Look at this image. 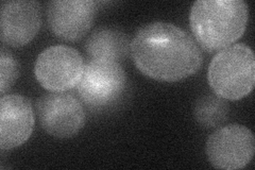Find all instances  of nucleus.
<instances>
[{
	"instance_id": "6",
	"label": "nucleus",
	"mask_w": 255,
	"mask_h": 170,
	"mask_svg": "<svg viewBox=\"0 0 255 170\" xmlns=\"http://www.w3.org/2000/svg\"><path fill=\"white\" fill-rule=\"evenodd\" d=\"M39 125L57 139H69L82 130L85 111L75 96L65 92H50L36 101Z\"/></svg>"
},
{
	"instance_id": "13",
	"label": "nucleus",
	"mask_w": 255,
	"mask_h": 170,
	"mask_svg": "<svg viewBox=\"0 0 255 170\" xmlns=\"http://www.w3.org/2000/svg\"><path fill=\"white\" fill-rule=\"evenodd\" d=\"M19 75V64L15 56L1 48L0 52V92L4 96L17 80Z\"/></svg>"
},
{
	"instance_id": "1",
	"label": "nucleus",
	"mask_w": 255,
	"mask_h": 170,
	"mask_svg": "<svg viewBox=\"0 0 255 170\" xmlns=\"http://www.w3.org/2000/svg\"><path fill=\"white\" fill-rule=\"evenodd\" d=\"M135 66L145 76L163 82H178L196 74L202 53L186 31L168 22L141 27L131 42Z\"/></svg>"
},
{
	"instance_id": "11",
	"label": "nucleus",
	"mask_w": 255,
	"mask_h": 170,
	"mask_svg": "<svg viewBox=\"0 0 255 170\" xmlns=\"http://www.w3.org/2000/svg\"><path fill=\"white\" fill-rule=\"evenodd\" d=\"M84 49L91 60L121 63L131 52L128 35L114 27H101L92 32L86 39Z\"/></svg>"
},
{
	"instance_id": "7",
	"label": "nucleus",
	"mask_w": 255,
	"mask_h": 170,
	"mask_svg": "<svg viewBox=\"0 0 255 170\" xmlns=\"http://www.w3.org/2000/svg\"><path fill=\"white\" fill-rule=\"evenodd\" d=\"M255 152V140L249 128L229 125L217 129L206 142V156L212 166L235 170L248 165Z\"/></svg>"
},
{
	"instance_id": "12",
	"label": "nucleus",
	"mask_w": 255,
	"mask_h": 170,
	"mask_svg": "<svg viewBox=\"0 0 255 170\" xmlns=\"http://www.w3.org/2000/svg\"><path fill=\"white\" fill-rule=\"evenodd\" d=\"M229 111V105L220 97L207 95L195 103L194 116L200 126L206 129L216 128L227 120Z\"/></svg>"
},
{
	"instance_id": "2",
	"label": "nucleus",
	"mask_w": 255,
	"mask_h": 170,
	"mask_svg": "<svg viewBox=\"0 0 255 170\" xmlns=\"http://www.w3.org/2000/svg\"><path fill=\"white\" fill-rule=\"evenodd\" d=\"M249 7L243 0H199L189 23L197 43L207 52L220 51L241 38L248 25Z\"/></svg>"
},
{
	"instance_id": "8",
	"label": "nucleus",
	"mask_w": 255,
	"mask_h": 170,
	"mask_svg": "<svg viewBox=\"0 0 255 170\" xmlns=\"http://www.w3.org/2000/svg\"><path fill=\"white\" fill-rule=\"evenodd\" d=\"M99 4L93 0H53L47 5L48 26L61 39H81L90 31Z\"/></svg>"
},
{
	"instance_id": "3",
	"label": "nucleus",
	"mask_w": 255,
	"mask_h": 170,
	"mask_svg": "<svg viewBox=\"0 0 255 170\" xmlns=\"http://www.w3.org/2000/svg\"><path fill=\"white\" fill-rule=\"evenodd\" d=\"M214 93L226 100L248 96L255 84V56L249 46L231 45L214 56L207 71Z\"/></svg>"
},
{
	"instance_id": "4",
	"label": "nucleus",
	"mask_w": 255,
	"mask_h": 170,
	"mask_svg": "<svg viewBox=\"0 0 255 170\" xmlns=\"http://www.w3.org/2000/svg\"><path fill=\"white\" fill-rule=\"evenodd\" d=\"M81 100L92 109L109 108L122 98L127 76L121 63L90 60L77 85Z\"/></svg>"
},
{
	"instance_id": "10",
	"label": "nucleus",
	"mask_w": 255,
	"mask_h": 170,
	"mask_svg": "<svg viewBox=\"0 0 255 170\" xmlns=\"http://www.w3.org/2000/svg\"><path fill=\"white\" fill-rule=\"evenodd\" d=\"M34 113L31 101L21 95L0 99V148L10 150L25 144L33 132Z\"/></svg>"
},
{
	"instance_id": "9",
	"label": "nucleus",
	"mask_w": 255,
	"mask_h": 170,
	"mask_svg": "<svg viewBox=\"0 0 255 170\" xmlns=\"http://www.w3.org/2000/svg\"><path fill=\"white\" fill-rule=\"evenodd\" d=\"M0 17V37L11 47L29 44L41 29L42 13L38 1H3Z\"/></svg>"
},
{
	"instance_id": "5",
	"label": "nucleus",
	"mask_w": 255,
	"mask_h": 170,
	"mask_svg": "<svg viewBox=\"0 0 255 170\" xmlns=\"http://www.w3.org/2000/svg\"><path fill=\"white\" fill-rule=\"evenodd\" d=\"M84 60L75 48L55 45L39 53L34 67L37 82L49 92H66L78 85Z\"/></svg>"
}]
</instances>
